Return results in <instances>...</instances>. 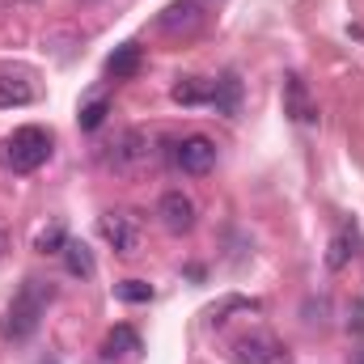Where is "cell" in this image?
I'll use <instances>...</instances> for the list:
<instances>
[{
  "mask_svg": "<svg viewBox=\"0 0 364 364\" xmlns=\"http://www.w3.org/2000/svg\"><path fill=\"white\" fill-rule=\"evenodd\" d=\"M4 166L13 170V174H34L38 166H47V157H51V132L47 127H17L9 140H4Z\"/></svg>",
  "mask_w": 364,
  "mask_h": 364,
  "instance_id": "cell-2",
  "label": "cell"
},
{
  "mask_svg": "<svg viewBox=\"0 0 364 364\" xmlns=\"http://www.w3.org/2000/svg\"><path fill=\"white\" fill-rule=\"evenodd\" d=\"M64 263H68V272L81 275V279H90L93 275V255H90L85 242H68V246H64Z\"/></svg>",
  "mask_w": 364,
  "mask_h": 364,
  "instance_id": "cell-14",
  "label": "cell"
},
{
  "mask_svg": "<svg viewBox=\"0 0 364 364\" xmlns=\"http://www.w3.org/2000/svg\"><path fill=\"white\" fill-rule=\"evenodd\" d=\"M140 47L136 43H123V47H114V55L106 60V73L114 77V81H127V77H136L140 73Z\"/></svg>",
  "mask_w": 364,
  "mask_h": 364,
  "instance_id": "cell-9",
  "label": "cell"
},
{
  "mask_svg": "<svg viewBox=\"0 0 364 364\" xmlns=\"http://www.w3.org/2000/svg\"><path fill=\"white\" fill-rule=\"evenodd\" d=\"M140 161H149V136H144L140 127H132V132H123V136H119L114 166H119V170H127V166H140Z\"/></svg>",
  "mask_w": 364,
  "mask_h": 364,
  "instance_id": "cell-8",
  "label": "cell"
},
{
  "mask_svg": "<svg viewBox=\"0 0 364 364\" xmlns=\"http://www.w3.org/2000/svg\"><path fill=\"white\" fill-rule=\"evenodd\" d=\"M4 250H9V237H4V229H0V255H4Z\"/></svg>",
  "mask_w": 364,
  "mask_h": 364,
  "instance_id": "cell-20",
  "label": "cell"
},
{
  "mask_svg": "<svg viewBox=\"0 0 364 364\" xmlns=\"http://www.w3.org/2000/svg\"><path fill=\"white\" fill-rule=\"evenodd\" d=\"M233 360L237 364H292V352L272 335H250V339L233 343Z\"/></svg>",
  "mask_w": 364,
  "mask_h": 364,
  "instance_id": "cell-3",
  "label": "cell"
},
{
  "mask_svg": "<svg viewBox=\"0 0 364 364\" xmlns=\"http://www.w3.org/2000/svg\"><path fill=\"white\" fill-rule=\"evenodd\" d=\"M102 237H106L119 255H136V246H140V229H136L132 216H123V212L102 216Z\"/></svg>",
  "mask_w": 364,
  "mask_h": 364,
  "instance_id": "cell-6",
  "label": "cell"
},
{
  "mask_svg": "<svg viewBox=\"0 0 364 364\" xmlns=\"http://www.w3.org/2000/svg\"><path fill=\"white\" fill-rule=\"evenodd\" d=\"M106 110H110V106H106V97L90 102V106L81 110V127H85V132H97V127H102V119H106Z\"/></svg>",
  "mask_w": 364,
  "mask_h": 364,
  "instance_id": "cell-19",
  "label": "cell"
},
{
  "mask_svg": "<svg viewBox=\"0 0 364 364\" xmlns=\"http://www.w3.org/2000/svg\"><path fill=\"white\" fill-rule=\"evenodd\" d=\"M174 102H182V106H199V102H212V90L199 81V77H182L178 85H174Z\"/></svg>",
  "mask_w": 364,
  "mask_h": 364,
  "instance_id": "cell-13",
  "label": "cell"
},
{
  "mask_svg": "<svg viewBox=\"0 0 364 364\" xmlns=\"http://www.w3.org/2000/svg\"><path fill=\"white\" fill-rule=\"evenodd\" d=\"M212 106H216L220 114H233V110H237V81H233V77L216 81V90H212Z\"/></svg>",
  "mask_w": 364,
  "mask_h": 364,
  "instance_id": "cell-16",
  "label": "cell"
},
{
  "mask_svg": "<svg viewBox=\"0 0 364 364\" xmlns=\"http://www.w3.org/2000/svg\"><path fill=\"white\" fill-rule=\"evenodd\" d=\"M360 364H364V352H360Z\"/></svg>",
  "mask_w": 364,
  "mask_h": 364,
  "instance_id": "cell-21",
  "label": "cell"
},
{
  "mask_svg": "<svg viewBox=\"0 0 364 364\" xmlns=\"http://www.w3.org/2000/svg\"><path fill=\"white\" fill-rule=\"evenodd\" d=\"M38 255H64V246H68V237H64V229L60 225H51V229H43L38 233Z\"/></svg>",
  "mask_w": 364,
  "mask_h": 364,
  "instance_id": "cell-17",
  "label": "cell"
},
{
  "mask_svg": "<svg viewBox=\"0 0 364 364\" xmlns=\"http://www.w3.org/2000/svg\"><path fill=\"white\" fill-rule=\"evenodd\" d=\"M51 296H55V288H51L47 279H26V284L13 292V301H9V309H4V318H0V335H4L9 343H26V339L38 331V322H43Z\"/></svg>",
  "mask_w": 364,
  "mask_h": 364,
  "instance_id": "cell-1",
  "label": "cell"
},
{
  "mask_svg": "<svg viewBox=\"0 0 364 364\" xmlns=\"http://www.w3.org/2000/svg\"><path fill=\"white\" fill-rule=\"evenodd\" d=\"M352 255H356V229H352V225H343V229L331 237V250H326V267H331V272H343V267L352 263Z\"/></svg>",
  "mask_w": 364,
  "mask_h": 364,
  "instance_id": "cell-10",
  "label": "cell"
},
{
  "mask_svg": "<svg viewBox=\"0 0 364 364\" xmlns=\"http://www.w3.org/2000/svg\"><path fill=\"white\" fill-rule=\"evenodd\" d=\"M30 102H34V85L26 77H0V110L30 106Z\"/></svg>",
  "mask_w": 364,
  "mask_h": 364,
  "instance_id": "cell-12",
  "label": "cell"
},
{
  "mask_svg": "<svg viewBox=\"0 0 364 364\" xmlns=\"http://www.w3.org/2000/svg\"><path fill=\"white\" fill-rule=\"evenodd\" d=\"M157 216H161V225H166L170 233H191V225H195V203H191V195H182V191H166L161 203H157Z\"/></svg>",
  "mask_w": 364,
  "mask_h": 364,
  "instance_id": "cell-5",
  "label": "cell"
},
{
  "mask_svg": "<svg viewBox=\"0 0 364 364\" xmlns=\"http://www.w3.org/2000/svg\"><path fill=\"white\" fill-rule=\"evenodd\" d=\"M174 166H178L182 174H191V178L208 174L216 166V144L208 136H186V140L174 144Z\"/></svg>",
  "mask_w": 364,
  "mask_h": 364,
  "instance_id": "cell-4",
  "label": "cell"
},
{
  "mask_svg": "<svg viewBox=\"0 0 364 364\" xmlns=\"http://www.w3.org/2000/svg\"><path fill=\"white\" fill-rule=\"evenodd\" d=\"M284 110L292 114V123H314L318 119V106L309 102V90H305V81L296 73L284 77Z\"/></svg>",
  "mask_w": 364,
  "mask_h": 364,
  "instance_id": "cell-7",
  "label": "cell"
},
{
  "mask_svg": "<svg viewBox=\"0 0 364 364\" xmlns=\"http://www.w3.org/2000/svg\"><path fill=\"white\" fill-rule=\"evenodd\" d=\"M203 21V13H199V4L195 0H182V4H170L166 13H161V30H195Z\"/></svg>",
  "mask_w": 364,
  "mask_h": 364,
  "instance_id": "cell-11",
  "label": "cell"
},
{
  "mask_svg": "<svg viewBox=\"0 0 364 364\" xmlns=\"http://www.w3.org/2000/svg\"><path fill=\"white\" fill-rule=\"evenodd\" d=\"M114 352H119V356H136V352H140V335H136L132 326H114L110 339H106V356H114Z\"/></svg>",
  "mask_w": 364,
  "mask_h": 364,
  "instance_id": "cell-15",
  "label": "cell"
},
{
  "mask_svg": "<svg viewBox=\"0 0 364 364\" xmlns=\"http://www.w3.org/2000/svg\"><path fill=\"white\" fill-rule=\"evenodd\" d=\"M114 296L136 305V301H149V296H153V288H149L144 279H123V284H114Z\"/></svg>",
  "mask_w": 364,
  "mask_h": 364,
  "instance_id": "cell-18",
  "label": "cell"
}]
</instances>
